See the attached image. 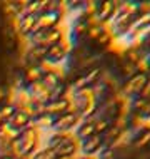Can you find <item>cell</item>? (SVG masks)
I'll list each match as a JSON object with an SVG mask.
<instances>
[{
	"instance_id": "18",
	"label": "cell",
	"mask_w": 150,
	"mask_h": 159,
	"mask_svg": "<svg viewBox=\"0 0 150 159\" xmlns=\"http://www.w3.org/2000/svg\"><path fill=\"white\" fill-rule=\"evenodd\" d=\"M3 99H7V91L2 87V85H0V102H2Z\"/></svg>"
},
{
	"instance_id": "2",
	"label": "cell",
	"mask_w": 150,
	"mask_h": 159,
	"mask_svg": "<svg viewBox=\"0 0 150 159\" xmlns=\"http://www.w3.org/2000/svg\"><path fill=\"white\" fill-rule=\"evenodd\" d=\"M68 109H70V101H67L65 97L58 99V101H50L49 104H45V114L54 116V117L68 112Z\"/></svg>"
},
{
	"instance_id": "1",
	"label": "cell",
	"mask_w": 150,
	"mask_h": 159,
	"mask_svg": "<svg viewBox=\"0 0 150 159\" xmlns=\"http://www.w3.org/2000/svg\"><path fill=\"white\" fill-rule=\"evenodd\" d=\"M147 79L148 75L147 74H135L132 79L127 80V84L122 87V94L127 97H132L135 96V94H140L144 89V85L147 84Z\"/></svg>"
},
{
	"instance_id": "17",
	"label": "cell",
	"mask_w": 150,
	"mask_h": 159,
	"mask_svg": "<svg viewBox=\"0 0 150 159\" xmlns=\"http://www.w3.org/2000/svg\"><path fill=\"white\" fill-rule=\"evenodd\" d=\"M147 99H144V97H137V99H132V109H137V111H140L142 112V109L145 106H147ZM139 112V114H140Z\"/></svg>"
},
{
	"instance_id": "8",
	"label": "cell",
	"mask_w": 150,
	"mask_h": 159,
	"mask_svg": "<svg viewBox=\"0 0 150 159\" xmlns=\"http://www.w3.org/2000/svg\"><path fill=\"white\" fill-rule=\"evenodd\" d=\"M93 129H95V134L97 136H104L107 131L110 129V121L105 117H100L93 122Z\"/></svg>"
},
{
	"instance_id": "14",
	"label": "cell",
	"mask_w": 150,
	"mask_h": 159,
	"mask_svg": "<svg viewBox=\"0 0 150 159\" xmlns=\"http://www.w3.org/2000/svg\"><path fill=\"white\" fill-rule=\"evenodd\" d=\"M97 8H98V2H95V0H88V2H85V3H84L85 17L95 15V14H97Z\"/></svg>"
},
{
	"instance_id": "10",
	"label": "cell",
	"mask_w": 150,
	"mask_h": 159,
	"mask_svg": "<svg viewBox=\"0 0 150 159\" xmlns=\"http://www.w3.org/2000/svg\"><path fill=\"white\" fill-rule=\"evenodd\" d=\"M135 148H147V146H150V131H144L142 134H140L137 139L134 141Z\"/></svg>"
},
{
	"instance_id": "19",
	"label": "cell",
	"mask_w": 150,
	"mask_h": 159,
	"mask_svg": "<svg viewBox=\"0 0 150 159\" xmlns=\"http://www.w3.org/2000/svg\"><path fill=\"white\" fill-rule=\"evenodd\" d=\"M82 159H84V157H82Z\"/></svg>"
},
{
	"instance_id": "11",
	"label": "cell",
	"mask_w": 150,
	"mask_h": 159,
	"mask_svg": "<svg viewBox=\"0 0 150 159\" xmlns=\"http://www.w3.org/2000/svg\"><path fill=\"white\" fill-rule=\"evenodd\" d=\"M100 72H102V69H98V67H92V69H90L87 74H85L87 84H88V85L95 84V82H97V79H100Z\"/></svg>"
},
{
	"instance_id": "3",
	"label": "cell",
	"mask_w": 150,
	"mask_h": 159,
	"mask_svg": "<svg viewBox=\"0 0 150 159\" xmlns=\"http://www.w3.org/2000/svg\"><path fill=\"white\" fill-rule=\"evenodd\" d=\"M117 3L118 2H98V8H97V17L100 20V24H105L107 20H110L115 15V10H117Z\"/></svg>"
},
{
	"instance_id": "9",
	"label": "cell",
	"mask_w": 150,
	"mask_h": 159,
	"mask_svg": "<svg viewBox=\"0 0 150 159\" xmlns=\"http://www.w3.org/2000/svg\"><path fill=\"white\" fill-rule=\"evenodd\" d=\"M120 72H122V77H125L127 80L132 79L135 74H139V72H137V67L130 62H123L122 66H120Z\"/></svg>"
},
{
	"instance_id": "7",
	"label": "cell",
	"mask_w": 150,
	"mask_h": 159,
	"mask_svg": "<svg viewBox=\"0 0 150 159\" xmlns=\"http://www.w3.org/2000/svg\"><path fill=\"white\" fill-rule=\"evenodd\" d=\"M42 82H44V85L49 91H52V89H55L60 84V79L55 72H45L44 77H42Z\"/></svg>"
},
{
	"instance_id": "16",
	"label": "cell",
	"mask_w": 150,
	"mask_h": 159,
	"mask_svg": "<svg viewBox=\"0 0 150 159\" xmlns=\"http://www.w3.org/2000/svg\"><path fill=\"white\" fill-rule=\"evenodd\" d=\"M63 94H65V85L58 84L55 89L50 91V101H58V99L63 97Z\"/></svg>"
},
{
	"instance_id": "13",
	"label": "cell",
	"mask_w": 150,
	"mask_h": 159,
	"mask_svg": "<svg viewBox=\"0 0 150 159\" xmlns=\"http://www.w3.org/2000/svg\"><path fill=\"white\" fill-rule=\"evenodd\" d=\"M95 40H97V44H98V45H102V47L110 45V42H112V34H110V30L104 29V30H102V34L95 39Z\"/></svg>"
},
{
	"instance_id": "6",
	"label": "cell",
	"mask_w": 150,
	"mask_h": 159,
	"mask_svg": "<svg viewBox=\"0 0 150 159\" xmlns=\"http://www.w3.org/2000/svg\"><path fill=\"white\" fill-rule=\"evenodd\" d=\"M42 77H44V72H42L40 69H38V66H35V64L28 66L27 70H25V80H27L28 84L38 82V80H42Z\"/></svg>"
},
{
	"instance_id": "5",
	"label": "cell",
	"mask_w": 150,
	"mask_h": 159,
	"mask_svg": "<svg viewBox=\"0 0 150 159\" xmlns=\"http://www.w3.org/2000/svg\"><path fill=\"white\" fill-rule=\"evenodd\" d=\"M93 134H95V129H93V122L85 121L82 126L77 129V132H75V139H77V141H85V139H88V137H90V136H93Z\"/></svg>"
},
{
	"instance_id": "12",
	"label": "cell",
	"mask_w": 150,
	"mask_h": 159,
	"mask_svg": "<svg viewBox=\"0 0 150 159\" xmlns=\"http://www.w3.org/2000/svg\"><path fill=\"white\" fill-rule=\"evenodd\" d=\"M17 112V109L14 106H8V104H5L0 109V116H2V119H3V122H8L12 119V116H14Z\"/></svg>"
},
{
	"instance_id": "15",
	"label": "cell",
	"mask_w": 150,
	"mask_h": 159,
	"mask_svg": "<svg viewBox=\"0 0 150 159\" xmlns=\"http://www.w3.org/2000/svg\"><path fill=\"white\" fill-rule=\"evenodd\" d=\"M102 30H104V24L92 25V27H88V30H87V37L92 39V40H95V39L102 34Z\"/></svg>"
},
{
	"instance_id": "4",
	"label": "cell",
	"mask_w": 150,
	"mask_h": 159,
	"mask_svg": "<svg viewBox=\"0 0 150 159\" xmlns=\"http://www.w3.org/2000/svg\"><path fill=\"white\" fill-rule=\"evenodd\" d=\"M8 124H10L12 127L19 129V131H24V129L30 127V124H32V121L25 116L24 112H20V111H17V112L12 116V119L8 121Z\"/></svg>"
}]
</instances>
